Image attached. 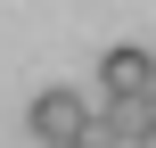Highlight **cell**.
Instances as JSON below:
<instances>
[{"instance_id": "obj_1", "label": "cell", "mask_w": 156, "mask_h": 148, "mask_svg": "<svg viewBox=\"0 0 156 148\" xmlns=\"http://www.w3.org/2000/svg\"><path fill=\"white\" fill-rule=\"evenodd\" d=\"M82 124H90V99L82 91H33V107H25V132L41 148H74Z\"/></svg>"}, {"instance_id": "obj_2", "label": "cell", "mask_w": 156, "mask_h": 148, "mask_svg": "<svg viewBox=\"0 0 156 148\" xmlns=\"http://www.w3.org/2000/svg\"><path fill=\"white\" fill-rule=\"evenodd\" d=\"M99 91H107V99H148L156 91V58L140 41H115V49L99 58Z\"/></svg>"}, {"instance_id": "obj_3", "label": "cell", "mask_w": 156, "mask_h": 148, "mask_svg": "<svg viewBox=\"0 0 156 148\" xmlns=\"http://www.w3.org/2000/svg\"><path fill=\"white\" fill-rule=\"evenodd\" d=\"M74 148H132V132L115 124V107H99V115L82 124V140H74Z\"/></svg>"}, {"instance_id": "obj_4", "label": "cell", "mask_w": 156, "mask_h": 148, "mask_svg": "<svg viewBox=\"0 0 156 148\" xmlns=\"http://www.w3.org/2000/svg\"><path fill=\"white\" fill-rule=\"evenodd\" d=\"M148 115H156V91H148Z\"/></svg>"}]
</instances>
